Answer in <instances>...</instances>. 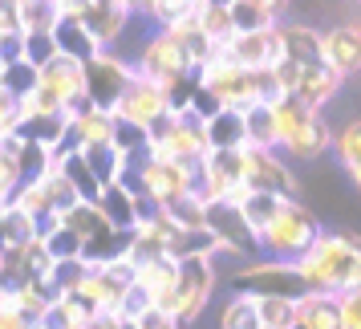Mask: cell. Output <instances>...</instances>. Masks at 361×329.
Wrapping results in <instances>:
<instances>
[{
	"label": "cell",
	"instance_id": "47",
	"mask_svg": "<svg viewBox=\"0 0 361 329\" xmlns=\"http://www.w3.org/2000/svg\"><path fill=\"white\" fill-rule=\"evenodd\" d=\"M134 329H183V325L171 317V313H163V309L150 305V309H142L138 317H134Z\"/></svg>",
	"mask_w": 361,
	"mask_h": 329
},
{
	"label": "cell",
	"instance_id": "48",
	"mask_svg": "<svg viewBox=\"0 0 361 329\" xmlns=\"http://www.w3.org/2000/svg\"><path fill=\"white\" fill-rule=\"evenodd\" d=\"M17 118H20V102H17V98H8V94L0 90V138H4V134H13Z\"/></svg>",
	"mask_w": 361,
	"mask_h": 329
},
{
	"label": "cell",
	"instance_id": "29",
	"mask_svg": "<svg viewBox=\"0 0 361 329\" xmlns=\"http://www.w3.org/2000/svg\"><path fill=\"white\" fill-rule=\"evenodd\" d=\"M228 13H231V29L235 33H256V29H272L276 25V13H268L260 0H231L228 4Z\"/></svg>",
	"mask_w": 361,
	"mask_h": 329
},
{
	"label": "cell",
	"instance_id": "16",
	"mask_svg": "<svg viewBox=\"0 0 361 329\" xmlns=\"http://www.w3.org/2000/svg\"><path fill=\"white\" fill-rule=\"evenodd\" d=\"M276 41H280V61H293V66H317L321 61V29H312V25L276 20Z\"/></svg>",
	"mask_w": 361,
	"mask_h": 329
},
{
	"label": "cell",
	"instance_id": "19",
	"mask_svg": "<svg viewBox=\"0 0 361 329\" xmlns=\"http://www.w3.org/2000/svg\"><path fill=\"white\" fill-rule=\"evenodd\" d=\"M293 329H341V321H337V297H325V293L296 297Z\"/></svg>",
	"mask_w": 361,
	"mask_h": 329
},
{
	"label": "cell",
	"instance_id": "43",
	"mask_svg": "<svg viewBox=\"0 0 361 329\" xmlns=\"http://www.w3.org/2000/svg\"><path fill=\"white\" fill-rule=\"evenodd\" d=\"M150 305H154V301H150V293L147 289H138V285H126V293L118 297V305H114V317L118 321H134V317H138V313L142 309H150Z\"/></svg>",
	"mask_w": 361,
	"mask_h": 329
},
{
	"label": "cell",
	"instance_id": "51",
	"mask_svg": "<svg viewBox=\"0 0 361 329\" xmlns=\"http://www.w3.org/2000/svg\"><path fill=\"white\" fill-rule=\"evenodd\" d=\"M82 329H122V321H118L114 313H94Z\"/></svg>",
	"mask_w": 361,
	"mask_h": 329
},
{
	"label": "cell",
	"instance_id": "8",
	"mask_svg": "<svg viewBox=\"0 0 361 329\" xmlns=\"http://www.w3.org/2000/svg\"><path fill=\"white\" fill-rule=\"evenodd\" d=\"M244 191H272L280 199H296V175L280 159V150L244 147Z\"/></svg>",
	"mask_w": 361,
	"mask_h": 329
},
{
	"label": "cell",
	"instance_id": "6",
	"mask_svg": "<svg viewBox=\"0 0 361 329\" xmlns=\"http://www.w3.org/2000/svg\"><path fill=\"white\" fill-rule=\"evenodd\" d=\"M203 228L215 236L219 252H231V256H260L256 232L247 228V220H244V212L235 208V199H207V203H203Z\"/></svg>",
	"mask_w": 361,
	"mask_h": 329
},
{
	"label": "cell",
	"instance_id": "4",
	"mask_svg": "<svg viewBox=\"0 0 361 329\" xmlns=\"http://www.w3.org/2000/svg\"><path fill=\"white\" fill-rule=\"evenodd\" d=\"M321 224H317V215L305 208V203H296V199H284L280 203V212L256 232V244L260 252H268V261H284L293 264L300 261L305 252L312 248V240L321 236Z\"/></svg>",
	"mask_w": 361,
	"mask_h": 329
},
{
	"label": "cell",
	"instance_id": "42",
	"mask_svg": "<svg viewBox=\"0 0 361 329\" xmlns=\"http://www.w3.org/2000/svg\"><path fill=\"white\" fill-rule=\"evenodd\" d=\"M41 187H45V199H49V208L57 212V220H61V212H69V208L78 203V196L69 191V183L61 179V171H57V167H53L45 179H41Z\"/></svg>",
	"mask_w": 361,
	"mask_h": 329
},
{
	"label": "cell",
	"instance_id": "15",
	"mask_svg": "<svg viewBox=\"0 0 361 329\" xmlns=\"http://www.w3.org/2000/svg\"><path fill=\"white\" fill-rule=\"evenodd\" d=\"M49 37H53V45H57V53H61V57H69V61H78V66L94 61V57L102 53V45L85 33V25L73 17V13H61V17L53 20Z\"/></svg>",
	"mask_w": 361,
	"mask_h": 329
},
{
	"label": "cell",
	"instance_id": "2",
	"mask_svg": "<svg viewBox=\"0 0 361 329\" xmlns=\"http://www.w3.org/2000/svg\"><path fill=\"white\" fill-rule=\"evenodd\" d=\"M199 82L207 85L228 110H247V106H256V102H268V106H272L276 98H284L280 85H276V78H272V69L231 66L219 49L199 66Z\"/></svg>",
	"mask_w": 361,
	"mask_h": 329
},
{
	"label": "cell",
	"instance_id": "54",
	"mask_svg": "<svg viewBox=\"0 0 361 329\" xmlns=\"http://www.w3.org/2000/svg\"><path fill=\"white\" fill-rule=\"evenodd\" d=\"M207 4H231V0H207Z\"/></svg>",
	"mask_w": 361,
	"mask_h": 329
},
{
	"label": "cell",
	"instance_id": "49",
	"mask_svg": "<svg viewBox=\"0 0 361 329\" xmlns=\"http://www.w3.org/2000/svg\"><path fill=\"white\" fill-rule=\"evenodd\" d=\"M20 61V29H4L0 33V66Z\"/></svg>",
	"mask_w": 361,
	"mask_h": 329
},
{
	"label": "cell",
	"instance_id": "55",
	"mask_svg": "<svg viewBox=\"0 0 361 329\" xmlns=\"http://www.w3.org/2000/svg\"><path fill=\"white\" fill-rule=\"evenodd\" d=\"M122 329H134V321H122Z\"/></svg>",
	"mask_w": 361,
	"mask_h": 329
},
{
	"label": "cell",
	"instance_id": "14",
	"mask_svg": "<svg viewBox=\"0 0 361 329\" xmlns=\"http://www.w3.org/2000/svg\"><path fill=\"white\" fill-rule=\"evenodd\" d=\"M73 17L82 20L85 33L94 37L102 49H114V41L126 33V25H130L134 13L130 8H122V4H94V0H90L82 13H73Z\"/></svg>",
	"mask_w": 361,
	"mask_h": 329
},
{
	"label": "cell",
	"instance_id": "13",
	"mask_svg": "<svg viewBox=\"0 0 361 329\" xmlns=\"http://www.w3.org/2000/svg\"><path fill=\"white\" fill-rule=\"evenodd\" d=\"M69 118L66 114H45V110H20L17 126H13V138L17 143H33V147H49L57 155V147L66 143Z\"/></svg>",
	"mask_w": 361,
	"mask_h": 329
},
{
	"label": "cell",
	"instance_id": "38",
	"mask_svg": "<svg viewBox=\"0 0 361 329\" xmlns=\"http://www.w3.org/2000/svg\"><path fill=\"white\" fill-rule=\"evenodd\" d=\"M0 90H4L8 98L25 102L37 90V69L29 66V61H8V66L0 69Z\"/></svg>",
	"mask_w": 361,
	"mask_h": 329
},
{
	"label": "cell",
	"instance_id": "36",
	"mask_svg": "<svg viewBox=\"0 0 361 329\" xmlns=\"http://www.w3.org/2000/svg\"><path fill=\"white\" fill-rule=\"evenodd\" d=\"M159 208H163V215L175 224V228H203V199H199L195 191L166 199V203H159Z\"/></svg>",
	"mask_w": 361,
	"mask_h": 329
},
{
	"label": "cell",
	"instance_id": "39",
	"mask_svg": "<svg viewBox=\"0 0 361 329\" xmlns=\"http://www.w3.org/2000/svg\"><path fill=\"white\" fill-rule=\"evenodd\" d=\"M53 57H57V45H53L49 29H29V33H20V61H29L33 69L49 66Z\"/></svg>",
	"mask_w": 361,
	"mask_h": 329
},
{
	"label": "cell",
	"instance_id": "12",
	"mask_svg": "<svg viewBox=\"0 0 361 329\" xmlns=\"http://www.w3.org/2000/svg\"><path fill=\"white\" fill-rule=\"evenodd\" d=\"M321 66L333 69L341 82L361 66V33H357V25H333V29L321 33Z\"/></svg>",
	"mask_w": 361,
	"mask_h": 329
},
{
	"label": "cell",
	"instance_id": "3",
	"mask_svg": "<svg viewBox=\"0 0 361 329\" xmlns=\"http://www.w3.org/2000/svg\"><path fill=\"white\" fill-rule=\"evenodd\" d=\"M276 110V150L288 155V159H321L333 143V131L321 118V110H312L296 98H276L272 102Z\"/></svg>",
	"mask_w": 361,
	"mask_h": 329
},
{
	"label": "cell",
	"instance_id": "40",
	"mask_svg": "<svg viewBox=\"0 0 361 329\" xmlns=\"http://www.w3.org/2000/svg\"><path fill=\"white\" fill-rule=\"evenodd\" d=\"M57 224H61V228H69L73 236H82V240H85V236H94L98 228H106L94 203H73L69 212H61V220H57Z\"/></svg>",
	"mask_w": 361,
	"mask_h": 329
},
{
	"label": "cell",
	"instance_id": "33",
	"mask_svg": "<svg viewBox=\"0 0 361 329\" xmlns=\"http://www.w3.org/2000/svg\"><path fill=\"white\" fill-rule=\"evenodd\" d=\"M219 329H260V317H256V297L247 293H231L219 309Z\"/></svg>",
	"mask_w": 361,
	"mask_h": 329
},
{
	"label": "cell",
	"instance_id": "25",
	"mask_svg": "<svg viewBox=\"0 0 361 329\" xmlns=\"http://www.w3.org/2000/svg\"><path fill=\"white\" fill-rule=\"evenodd\" d=\"M13 138V134H8ZM13 159H17V175L25 179H45L53 167H57V155L49 147H33V143H17L13 138Z\"/></svg>",
	"mask_w": 361,
	"mask_h": 329
},
{
	"label": "cell",
	"instance_id": "11",
	"mask_svg": "<svg viewBox=\"0 0 361 329\" xmlns=\"http://www.w3.org/2000/svg\"><path fill=\"white\" fill-rule=\"evenodd\" d=\"M163 114H171V110H166L163 90H159L154 82H147V78H138V73H134V82L126 85L122 102L114 106V118H126V122H134V126H142V131H147L150 122H159Z\"/></svg>",
	"mask_w": 361,
	"mask_h": 329
},
{
	"label": "cell",
	"instance_id": "32",
	"mask_svg": "<svg viewBox=\"0 0 361 329\" xmlns=\"http://www.w3.org/2000/svg\"><path fill=\"white\" fill-rule=\"evenodd\" d=\"M85 277H90V264L82 256H73V261H53L49 273H45V285L53 289V297H66L73 289H82Z\"/></svg>",
	"mask_w": 361,
	"mask_h": 329
},
{
	"label": "cell",
	"instance_id": "22",
	"mask_svg": "<svg viewBox=\"0 0 361 329\" xmlns=\"http://www.w3.org/2000/svg\"><path fill=\"white\" fill-rule=\"evenodd\" d=\"M244 114V134H247V147L256 150H276V110L268 102H256L240 110Z\"/></svg>",
	"mask_w": 361,
	"mask_h": 329
},
{
	"label": "cell",
	"instance_id": "9",
	"mask_svg": "<svg viewBox=\"0 0 361 329\" xmlns=\"http://www.w3.org/2000/svg\"><path fill=\"white\" fill-rule=\"evenodd\" d=\"M134 73H138V78H147V82H154L159 90H163V85H171L175 78H187V73H199V69L187 66L183 49L175 45V37L166 33V29H159V33L142 45Z\"/></svg>",
	"mask_w": 361,
	"mask_h": 329
},
{
	"label": "cell",
	"instance_id": "45",
	"mask_svg": "<svg viewBox=\"0 0 361 329\" xmlns=\"http://www.w3.org/2000/svg\"><path fill=\"white\" fill-rule=\"evenodd\" d=\"M337 321H341V329H361V293L357 289L337 293Z\"/></svg>",
	"mask_w": 361,
	"mask_h": 329
},
{
	"label": "cell",
	"instance_id": "24",
	"mask_svg": "<svg viewBox=\"0 0 361 329\" xmlns=\"http://www.w3.org/2000/svg\"><path fill=\"white\" fill-rule=\"evenodd\" d=\"M57 171H61V179L69 183V191L78 196V203H98L102 196V183L85 171V163L78 159V150H69V155H61L57 159Z\"/></svg>",
	"mask_w": 361,
	"mask_h": 329
},
{
	"label": "cell",
	"instance_id": "46",
	"mask_svg": "<svg viewBox=\"0 0 361 329\" xmlns=\"http://www.w3.org/2000/svg\"><path fill=\"white\" fill-rule=\"evenodd\" d=\"M187 110H195V114L207 122L212 114H219V110H224V102L215 98V94H212V90H207L203 82H195V90H191V102H187Z\"/></svg>",
	"mask_w": 361,
	"mask_h": 329
},
{
	"label": "cell",
	"instance_id": "37",
	"mask_svg": "<svg viewBox=\"0 0 361 329\" xmlns=\"http://www.w3.org/2000/svg\"><path fill=\"white\" fill-rule=\"evenodd\" d=\"M57 17H61L57 0H17V29L20 33H29V29H49Z\"/></svg>",
	"mask_w": 361,
	"mask_h": 329
},
{
	"label": "cell",
	"instance_id": "5",
	"mask_svg": "<svg viewBox=\"0 0 361 329\" xmlns=\"http://www.w3.org/2000/svg\"><path fill=\"white\" fill-rule=\"evenodd\" d=\"M130 82H134V61L118 57L114 49H102L94 61L82 66V94L90 98L94 110H106V114H114V106L122 102Z\"/></svg>",
	"mask_w": 361,
	"mask_h": 329
},
{
	"label": "cell",
	"instance_id": "10",
	"mask_svg": "<svg viewBox=\"0 0 361 329\" xmlns=\"http://www.w3.org/2000/svg\"><path fill=\"white\" fill-rule=\"evenodd\" d=\"M215 49L228 57L231 66L244 69H272L280 61V41H276V25L272 29H256V33H231L224 45Z\"/></svg>",
	"mask_w": 361,
	"mask_h": 329
},
{
	"label": "cell",
	"instance_id": "44",
	"mask_svg": "<svg viewBox=\"0 0 361 329\" xmlns=\"http://www.w3.org/2000/svg\"><path fill=\"white\" fill-rule=\"evenodd\" d=\"M17 183H20V175H17V159H13V138L4 134L0 138V199L13 196Z\"/></svg>",
	"mask_w": 361,
	"mask_h": 329
},
{
	"label": "cell",
	"instance_id": "28",
	"mask_svg": "<svg viewBox=\"0 0 361 329\" xmlns=\"http://www.w3.org/2000/svg\"><path fill=\"white\" fill-rule=\"evenodd\" d=\"M110 126H114V114H106V110H85V114L69 118V134L78 138V147L85 143H110Z\"/></svg>",
	"mask_w": 361,
	"mask_h": 329
},
{
	"label": "cell",
	"instance_id": "17",
	"mask_svg": "<svg viewBox=\"0 0 361 329\" xmlns=\"http://www.w3.org/2000/svg\"><path fill=\"white\" fill-rule=\"evenodd\" d=\"M130 240H134V228H98L94 236L82 240V261L90 268H106V264L126 261Z\"/></svg>",
	"mask_w": 361,
	"mask_h": 329
},
{
	"label": "cell",
	"instance_id": "21",
	"mask_svg": "<svg viewBox=\"0 0 361 329\" xmlns=\"http://www.w3.org/2000/svg\"><path fill=\"white\" fill-rule=\"evenodd\" d=\"M78 159H82L85 171H90L102 187L118 183V175H122V155H118L110 143H85V147H78Z\"/></svg>",
	"mask_w": 361,
	"mask_h": 329
},
{
	"label": "cell",
	"instance_id": "50",
	"mask_svg": "<svg viewBox=\"0 0 361 329\" xmlns=\"http://www.w3.org/2000/svg\"><path fill=\"white\" fill-rule=\"evenodd\" d=\"M17 29V0H0V33Z\"/></svg>",
	"mask_w": 361,
	"mask_h": 329
},
{
	"label": "cell",
	"instance_id": "27",
	"mask_svg": "<svg viewBox=\"0 0 361 329\" xmlns=\"http://www.w3.org/2000/svg\"><path fill=\"white\" fill-rule=\"evenodd\" d=\"M110 147L122 155V163H138L142 155H147V131L142 126H134L126 118H114V126H110Z\"/></svg>",
	"mask_w": 361,
	"mask_h": 329
},
{
	"label": "cell",
	"instance_id": "7",
	"mask_svg": "<svg viewBox=\"0 0 361 329\" xmlns=\"http://www.w3.org/2000/svg\"><path fill=\"white\" fill-rule=\"evenodd\" d=\"M235 293H247V297H305V285L296 277L293 264L284 261H247L240 273H235Z\"/></svg>",
	"mask_w": 361,
	"mask_h": 329
},
{
	"label": "cell",
	"instance_id": "52",
	"mask_svg": "<svg viewBox=\"0 0 361 329\" xmlns=\"http://www.w3.org/2000/svg\"><path fill=\"white\" fill-rule=\"evenodd\" d=\"M260 4L268 8V13H276V17H280V13H284V8H288L293 0H260Z\"/></svg>",
	"mask_w": 361,
	"mask_h": 329
},
{
	"label": "cell",
	"instance_id": "20",
	"mask_svg": "<svg viewBox=\"0 0 361 329\" xmlns=\"http://www.w3.org/2000/svg\"><path fill=\"white\" fill-rule=\"evenodd\" d=\"M98 215L106 228H134V196L122 187V183H110V187H102L98 196Z\"/></svg>",
	"mask_w": 361,
	"mask_h": 329
},
{
	"label": "cell",
	"instance_id": "41",
	"mask_svg": "<svg viewBox=\"0 0 361 329\" xmlns=\"http://www.w3.org/2000/svg\"><path fill=\"white\" fill-rule=\"evenodd\" d=\"M41 244L49 252V261H73V256H82V236H73V232L61 228V224H57Z\"/></svg>",
	"mask_w": 361,
	"mask_h": 329
},
{
	"label": "cell",
	"instance_id": "34",
	"mask_svg": "<svg viewBox=\"0 0 361 329\" xmlns=\"http://www.w3.org/2000/svg\"><path fill=\"white\" fill-rule=\"evenodd\" d=\"M260 329H293L296 325V301L288 297H256Z\"/></svg>",
	"mask_w": 361,
	"mask_h": 329
},
{
	"label": "cell",
	"instance_id": "1",
	"mask_svg": "<svg viewBox=\"0 0 361 329\" xmlns=\"http://www.w3.org/2000/svg\"><path fill=\"white\" fill-rule=\"evenodd\" d=\"M296 277L305 285V293H325L337 297L345 289H357L361 285V244L357 236L349 232H321L312 248L293 261Z\"/></svg>",
	"mask_w": 361,
	"mask_h": 329
},
{
	"label": "cell",
	"instance_id": "31",
	"mask_svg": "<svg viewBox=\"0 0 361 329\" xmlns=\"http://www.w3.org/2000/svg\"><path fill=\"white\" fill-rule=\"evenodd\" d=\"M329 147L337 150V159H341V167L349 171V179L361 183V126L357 122H345L341 131L333 134Z\"/></svg>",
	"mask_w": 361,
	"mask_h": 329
},
{
	"label": "cell",
	"instance_id": "23",
	"mask_svg": "<svg viewBox=\"0 0 361 329\" xmlns=\"http://www.w3.org/2000/svg\"><path fill=\"white\" fill-rule=\"evenodd\" d=\"M166 256L171 261H191V256H219V244L207 228H175L166 240Z\"/></svg>",
	"mask_w": 361,
	"mask_h": 329
},
{
	"label": "cell",
	"instance_id": "53",
	"mask_svg": "<svg viewBox=\"0 0 361 329\" xmlns=\"http://www.w3.org/2000/svg\"><path fill=\"white\" fill-rule=\"evenodd\" d=\"M122 4H126L130 13H138V8H142V0H122Z\"/></svg>",
	"mask_w": 361,
	"mask_h": 329
},
{
	"label": "cell",
	"instance_id": "35",
	"mask_svg": "<svg viewBox=\"0 0 361 329\" xmlns=\"http://www.w3.org/2000/svg\"><path fill=\"white\" fill-rule=\"evenodd\" d=\"M195 25H199V33L207 37L212 45H224L235 29H231V13H228V4H203L195 13Z\"/></svg>",
	"mask_w": 361,
	"mask_h": 329
},
{
	"label": "cell",
	"instance_id": "30",
	"mask_svg": "<svg viewBox=\"0 0 361 329\" xmlns=\"http://www.w3.org/2000/svg\"><path fill=\"white\" fill-rule=\"evenodd\" d=\"M134 285H138V289H147L150 301H154L163 289L175 285V261H171V256H159V261L134 264Z\"/></svg>",
	"mask_w": 361,
	"mask_h": 329
},
{
	"label": "cell",
	"instance_id": "18",
	"mask_svg": "<svg viewBox=\"0 0 361 329\" xmlns=\"http://www.w3.org/2000/svg\"><path fill=\"white\" fill-rule=\"evenodd\" d=\"M203 143L207 150H244L247 147V134H244V114L240 110H219L203 122Z\"/></svg>",
	"mask_w": 361,
	"mask_h": 329
},
{
	"label": "cell",
	"instance_id": "56",
	"mask_svg": "<svg viewBox=\"0 0 361 329\" xmlns=\"http://www.w3.org/2000/svg\"><path fill=\"white\" fill-rule=\"evenodd\" d=\"M0 69H4V66H0Z\"/></svg>",
	"mask_w": 361,
	"mask_h": 329
},
{
	"label": "cell",
	"instance_id": "26",
	"mask_svg": "<svg viewBox=\"0 0 361 329\" xmlns=\"http://www.w3.org/2000/svg\"><path fill=\"white\" fill-rule=\"evenodd\" d=\"M280 203H284V199L272 196V191H240V196H235V208L244 212V220H247L252 232H260L264 224L280 212Z\"/></svg>",
	"mask_w": 361,
	"mask_h": 329
}]
</instances>
